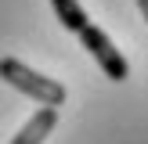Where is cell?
Masks as SVG:
<instances>
[{
    "instance_id": "obj_1",
    "label": "cell",
    "mask_w": 148,
    "mask_h": 144,
    "mask_svg": "<svg viewBox=\"0 0 148 144\" xmlns=\"http://www.w3.org/2000/svg\"><path fill=\"white\" fill-rule=\"evenodd\" d=\"M0 79H4L7 86H14L18 94L33 97L36 105H47V108H62L65 105V86L58 83V79L43 76V72L29 69L18 58H0Z\"/></svg>"
},
{
    "instance_id": "obj_2",
    "label": "cell",
    "mask_w": 148,
    "mask_h": 144,
    "mask_svg": "<svg viewBox=\"0 0 148 144\" xmlns=\"http://www.w3.org/2000/svg\"><path fill=\"white\" fill-rule=\"evenodd\" d=\"M79 43H83V50L98 61V69L105 72L108 79H116V83H123V79L130 76V65H127V58L119 54V47H116L112 40H108V33L105 29H98V25H90L87 22L83 29H79Z\"/></svg>"
},
{
    "instance_id": "obj_3",
    "label": "cell",
    "mask_w": 148,
    "mask_h": 144,
    "mask_svg": "<svg viewBox=\"0 0 148 144\" xmlns=\"http://www.w3.org/2000/svg\"><path fill=\"white\" fill-rule=\"evenodd\" d=\"M54 126H58V108H47V105H43L40 112H36L33 119H29L25 126L11 137V144H43V141H47V133H51Z\"/></svg>"
},
{
    "instance_id": "obj_4",
    "label": "cell",
    "mask_w": 148,
    "mask_h": 144,
    "mask_svg": "<svg viewBox=\"0 0 148 144\" xmlns=\"http://www.w3.org/2000/svg\"><path fill=\"white\" fill-rule=\"evenodd\" d=\"M51 7H54L62 29H69V33H79V29L90 22V18H87V11L79 7V0H51Z\"/></svg>"
},
{
    "instance_id": "obj_5",
    "label": "cell",
    "mask_w": 148,
    "mask_h": 144,
    "mask_svg": "<svg viewBox=\"0 0 148 144\" xmlns=\"http://www.w3.org/2000/svg\"><path fill=\"white\" fill-rule=\"evenodd\" d=\"M137 7H141V14H145V22H148V0H137Z\"/></svg>"
}]
</instances>
